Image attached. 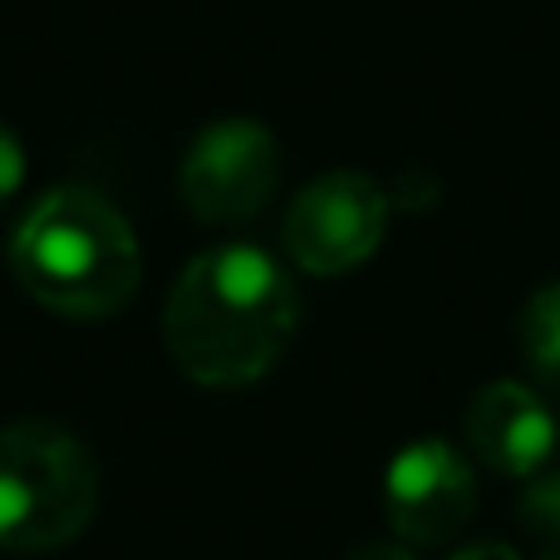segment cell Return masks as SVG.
Listing matches in <instances>:
<instances>
[{
  "instance_id": "cell-1",
  "label": "cell",
  "mask_w": 560,
  "mask_h": 560,
  "mask_svg": "<svg viewBox=\"0 0 560 560\" xmlns=\"http://www.w3.org/2000/svg\"><path fill=\"white\" fill-rule=\"evenodd\" d=\"M300 329V290L261 246H212L183 266L163 305V339L192 384L242 388L280 364Z\"/></svg>"
},
{
  "instance_id": "cell-2",
  "label": "cell",
  "mask_w": 560,
  "mask_h": 560,
  "mask_svg": "<svg viewBox=\"0 0 560 560\" xmlns=\"http://www.w3.org/2000/svg\"><path fill=\"white\" fill-rule=\"evenodd\" d=\"M10 276L65 319L118 315L138 295L143 252L128 217L84 183L49 187L10 236Z\"/></svg>"
},
{
  "instance_id": "cell-3",
  "label": "cell",
  "mask_w": 560,
  "mask_h": 560,
  "mask_svg": "<svg viewBox=\"0 0 560 560\" xmlns=\"http://www.w3.org/2000/svg\"><path fill=\"white\" fill-rule=\"evenodd\" d=\"M98 512V463L69 428H0V551L39 556L79 541Z\"/></svg>"
},
{
  "instance_id": "cell-4",
  "label": "cell",
  "mask_w": 560,
  "mask_h": 560,
  "mask_svg": "<svg viewBox=\"0 0 560 560\" xmlns=\"http://www.w3.org/2000/svg\"><path fill=\"white\" fill-rule=\"evenodd\" d=\"M280 183V143L261 118H212L187 143L177 197L207 226H242L266 212Z\"/></svg>"
},
{
  "instance_id": "cell-5",
  "label": "cell",
  "mask_w": 560,
  "mask_h": 560,
  "mask_svg": "<svg viewBox=\"0 0 560 560\" xmlns=\"http://www.w3.org/2000/svg\"><path fill=\"white\" fill-rule=\"evenodd\" d=\"M388 192L364 173H325L290 202L280 242L305 276H345L378 252L388 232Z\"/></svg>"
},
{
  "instance_id": "cell-6",
  "label": "cell",
  "mask_w": 560,
  "mask_h": 560,
  "mask_svg": "<svg viewBox=\"0 0 560 560\" xmlns=\"http://www.w3.org/2000/svg\"><path fill=\"white\" fill-rule=\"evenodd\" d=\"M477 477L472 463L443 438H418L388 463L384 472V512L398 541L443 546L472 522Z\"/></svg>"
},
{
  "instance_id": "cell-7",
  "label": "cell",
  "mask_w": 560,
  "mask_h": 560,
  "mask_svg": "<svg viewBox=\"0 0 560 560\" xmlns=\"http://www.w3.org/2000/svg\"><path fill=\"white\" fill-rule=\"evenodd\" d=\"M467 443L497 477H532L556 453V418L526 384L497 378L467 404Z\"/></svg>"
},
{
  "instance_id": "cell-8",
  "label": "cell",
  "mask_w": 560,
  "mask_h": 560,
  "mask_svg": "<svg viewBox=\"0 0 560 560\" xmlns=\"http://www.w3.org/2000/svg\"><path fill=\"white\" fill-rule=\"evenodd\" d=\"M522 354L532 374L560 394V280H546L522 305Z\"/></svg>"
},
{
  "instance_id": "cell-9",
  "label": "cell",
  "mask_w": 560,
  "mask_h": 560,
  "mask_svg": "<svg viewBox=\"0 0 560 560\" xmlns=\"http://www.w3.org/2000/svg\"><path fill=\"white\" fill-rule=\"evenodd\" d=\"M516 522L536 541L560 546V467H541V472L526 477L522 497H516Z\"/></svg>"
},
{
  "instance_id": "cell-10",
  "label": "cell",
  "mask_w": 560,
  "mask_h": 560,
  "mask_svg": "<svg viewBox=\"0 0 560 560\" xmlns=\"http://www.w3.org/2000/svg\"><path fill=\"white\" fill-rule=\"evenodd\" d=\"M20 183H25V148H20V138L10 133L5 124H0V212L15 202Z\"/></svg>"
},
{
  "instance_id": "cell-11",
  "label": "cell",
  "mask_w": 560,
  "mask_h": 560,
  "mask_svg": "<svg viewBox=\"0 0 560 560\" xmlns=\"http://www.w3.org/2000/svg\"><path fill=\"white\" fill-rule=\"evenodd\" d=\"M447 560H522L506 541H477V546H463V551H453Z\"/></svg>"
},
{
  "instance_id": "cell-12",
  "label": "cell",
  "mask_w": 560,
  "mask_h": 560,
  "mask_svg": "<svg viewBox=\"0 0 560 560\" xmlns=\"http://www.w3.org/2000/svg\"><path fill=\"white\" fill-rule=\"evenodd\" d=\"M349 560H418L408 546H384V541H374V546H359Z\"/></svg>"
},
{
  "instance_id": "cell-13",
  "label": "cell",
  "mask_w": 560,
  "mask_h": 560,
  "mask_svg": "<svg viewBox=\"0 0 560 560\" xmlns=\"http://www.w3.org/2000/svg\"><path fill=\"white\" fill-rule=\"evenodd\" d=\"M541 560H560V546H556V551H546V556H541Z\"/></svg>"
}]
</instances>
